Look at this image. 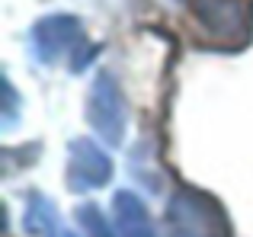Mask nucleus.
<instances>
[{
  "instance_id": "nucleus-9",
  "label": "nucleus",
  "mask_w": 253,
  "mask_h": 237,
  "mask_svg": "<svg viewBox=\"0 0 253 237\" xmlns=\"http://www.w3.org/2000/svg\"><path fill=\"white\" fill-rule=\"evenodd\" d=\"M3 93H6V128H10V125H13V118H16V113H13V109H16V93H13L10 80L3 83Z\"/></svg>"
},
{
  "instance_id": "nucleus-4",
  "label": "nucleus",
  "mask_w": 253,
  "mask_h": 237,
  "mask_svg": "<svg viewBox=\"0 0 253 237\" xmlns=\"http://www.w3.org/2000/svg\"><path fill=\"white\" fill-rule=\"evenodd\" d=\"M74 45H84V23L68 13H51L29 32V51L39 64H55Z\"/></svg>"
},
{
  "instance_id": "nucleus-7",
  "label": "nucleus",
  "mask_w": 253,
  "mask_h": 237,
  "mask_svg": "<svg viewBox=\"0 0 253 237\" xmlns=\"http://www.w3.org/2000/svg\"><path fill=\"white\" fill-rule=\"evenodd\" d=\"M23 228H26V234H32V237H64L61 225H58L55 202L45 199L42 193H32V196H29Z\"/></svg>"
},
{
  "instance_id": "nucleus-2",
  "label": "nucleus",
  "mask_w": 253,
  "mask_h": 237,
  "mask_svg": "<svg viewBox=\"0 0 253 237\" xmlns=\"http://www.w3.org/2000/svg\"><path fill=\"white\" fill-rule=\"evenodd\" d=\"M192 16L211 48H244L253 36V6L247 0H192Z\"/></svg>"
},
{
  "instance_id": "nucleus-1",
  "label": "nucleus",
  "mask_w": 253,
  "mask_h": 237,
  "mask_svg": "<svg viewBox=\"0 0 253 237\" xmlns=\"http://www.w3.org/2000/svg\"><path fill=\"white\" fill-rule=\"evenodd\" d=\"M170 237H231V221L221 202L209 193L179 186L167 205Z\"/></svg>"
},
{
  "instance_id": "nucleus-5",
  "label": "nucleus",
  "mask_w": 253,
  "mask_h": 237,
  "mask_svg": "<svg viewBox=\"0 0 253 237\" xmlns=\"http://www.w3.org/2000/svg\"><path fill=\"white\" fill-rule=\"evenodd\" d=\"M112 180V160L96 141L74 138L68 144V186L74 193H93Z\"/></svg>"
},
{
  "instance_id": "nucleus-6",
  "label": "nucleus",
  "mask_w": 253,
  "mask_h": 237,
  "mask_svg": "<svg viewBox=\"0 0 253 237\" xmlns=\"http://www.w3.org/2000/svg\"><path fill=\"white\" fill-rule=\"evenodd\" d=\"M112 212H116V231L119 237H157L154 221H151L144 202L138 199L135 193L122 189L112 199Z\"/></svg>"
},
{
  "instance_id": "nucleus-8",
  "label": "nucleus",
  "mask_w": 253,
  "mask_h": 237,
  "mask_svg": "<svg viewBox=\"0 0 253 237\" xmlns=\"http://www.w3.org/2000/svg\"><path fill=\"white\" fill-rule=\"evenodd\" d=\"M77 221H81V228L90 237H116L112 234V228L106 225V218H103V212H99L96 205H84V208H77Z\"/></svg>"
},
{
  "instance_id": "nucleus-3",
  "label": "nucleus",
  "mask_w": 253,
  "mask_h": 237,
  "mask_svg": "<svg viewBox=\"0 0 253 237\" xmlns=\"http://www.w3.org/2000/svg\"><path fill=\"white\" fill-rule=\"evenodd\" d=\"M86 122L96 128V135L106 144H122L125 125H128V106H125V93L116 83L112 74H96L86 96Z\"/></svg>"
}]
</instances>
